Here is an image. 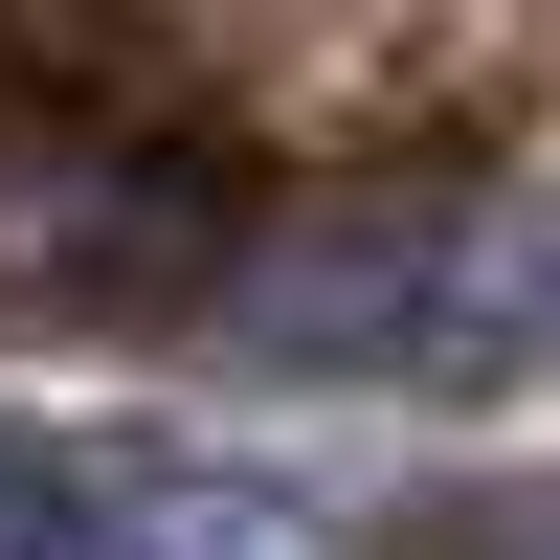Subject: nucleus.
Returning <instances> with one entry per match:
<instances>
[{
    "mask_svg": "<svg viewBox=\"0 0 560 560\" xmlns=\"http://www.w3.org/2000/svg\"><path fill=\"white\" fill-rule=\"evenodd\" d=\"M224 359H292V382H493L560 359V224L538 202H292L269 247L202 269Z\"/></svg>",
    "mask_w": 560,
    "mask_h": 560,
    "instance_id": "nucleus-1",
    "label": "nucleus"
},
{
    "mask_svg": "<svg viewBox=\"0 0 560 560\" xmlns=\"http://www.w3.org/2000/svg\"><path fill=\"white\" fill-rule=\"evenodd\" d=\"M45 560H337V516L179 427H45Z\"/></svg>",
    "mask_w": 560,
    "mask_h": 560,
    "instance_id": "nucleus-2",
    "label": "nucleus"
},
{
    "mask_svg": "<svg viewBox=\"0 0 560 560\" xmlns=\"http://www.w3.org/2000/svg\"><path fill=\"white\" fill-rule=\"evenodd\" d=\"M427 560H560V493H471V516H448Z\"/></svg>",
    "mask_w": 560,
    "mask_h": 560,
    "instance_id": "nucleus-3",
    "label": "nucleus"
},
{
    "mask_svg": "<svg viewBox=\"0 0 560 560\" xmlns=\"http://www.w3.org/2000/svg\"><path fill=\"white\" fill-rule=\"evenodd\" d=\"M0 560H45V427H0Z\"/></svg>",
    "mask_w": 560,
    "mask_h": 560,
    "instance_id": "nucleus-4",
    "label": "nucleus"
}]
</instances>
